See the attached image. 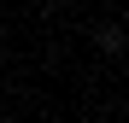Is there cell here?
I'll list each match as a JSON object with an SVG mask.
<instances>
[{
    "instance_id": "6da1fadb",
    "label": "cell",
    "mask_w": 129,
    "mask_h": 123,
    "mask_svg": "<svg viewBox=\"0 0 129 123\" xmlns=\"http://www.w3.org/2000/svg\"><path fill=\"white\" fill-rule=\"evenodd\" d=\"M94 47H100V53H112V59H117V53H123V24H112V18H106V24L94 29Z\"/></svg>"
}]
</instances>
